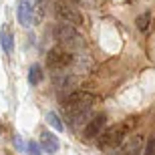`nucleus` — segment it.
<instances>
[{
    "label": "nucleus",
    "instance_id": "nucleus-9",
    "mask_svg": "<svg viewBox=\"0 0 155 155\" xmlns=\"http://www.w3.org/2000/svg\"><path fill=\"white\" fill-rule=\"evenodd\" d=\"M28 4H30V10H32V22H40L42 12H45L42 0H28Z\"/></svg>",
    "mask_w": 155,
    "mask_h": 155
},
{
    "label": "nucleus",
    "instance_id": "nucleus-13",
    "mask_svg": "<svg viewBox=\"0 0 155 155\" xmlns=\"http://www.w3.org/2000/svg\"><path fill=\"white\" fill-rule=\"evenodd\" d=\"M139 151H141V139L135 137L129 143V151H127V155H139Z\"/></svg>",
    "mask_w": 155,
    "mask_h": 155
},
{
    "label": "nucleus",
    "instance_id": "nucleus-17",
    "mask_svg": "<svg viewBox=\"0 0 155 155\" xmlns=\"http://www.w3.org/2000/svg\"><path fill=\"white\" fill-rule=\"evenodd\" d=\"M14 145H16V149H18V151H24V145H22V139L18 137V135H16V137H14Z\"/></svg>",
    "mask_w": 155,
    "mask_h": 155
},
{
    "label": "nucleus",
    "instance_id": "nucleus-5",
    "mask_svg": "<svg viewBox=\"0 0 155 155\" xmlns=\"http://www.w3.org/2000/svg\"><path fill=\"white\" fill-rule=\"evenodd\" d=\"M54 36L63 42V46L64 45H79V32H77V26H73V24L61 22L54 28Z\"/></svg>",
    "mask_w": 155,
    "mask_h": 155
},
{
    "label": "nucleus",
    "instance_id": "nucleus-10",
    "mask_svg": "<svg viewBox=\"0 0 155 155\" xmlns=\"http://www.w3.org/2000/svg\"><path fill=\"white\" fill-rule=\"evenodd\" d=\"M42 77H45L42 69H40L38 64H32L30 71H28V83L30 85H40V83H42Z\"/></svg>",
    "mask_w": 155,
    "mask_h": 155
},
{
    "label": "nucleus",
    "instance_id": "nucleus-18",
    "mask_svg": "<svg viewBox=\"0 0 155 155\" xmlns=\"http://www.w3.org/2000/svg\"><path fill=\"white\" fill-rule=\"evenodd\" d=\"M107 155H125V153H123L121 149H117V147H113V149H109V153H107Z\"/></svg>",
    "mask_w": 155,
    "mask_h": 155
},
{
    "label": "nucleus",
    "instance_id": "nucleus-6",
    "mask_svg": "<svg viewBox=\"0 0 155 155\" xmlns=\"http://www.w3.org/2000/svg\"><path fill=\"white\" fill-rule=\"evenodd\" d=\"M105 123H107V115H103V113H99L97 117H93V119L89 121V123H87L85 131H83L85 139H97L99 135L103 133Z\"/></svg>",
    "mask_w": 155,
    "mask_h": 155
},
{
    "label": "nucleus",
    "instance_id": "nucleus-11",
    "mask_svg": "<svg viewBox=\"0 0 155 155\" xmlns=\"http://www.w3.org/2000/svg\"><path fill=\"white\" fill-rule=\"evenodd\" d=\"M0 40H2V51L10 54V52H12V35H10V32H8L6 28L2 30V35H0Z\"/></svg>",
    "mask_w": 155,
    "mask_h": 155
},
{
    "label": "nucleus",
    "instance_id": "nucleus-16",
    "mask_svg": "<svg viewBox=\"0 0 155 155\" xmlns=\"http://www.w3.org/2000/svg\"><path fill=\"white\" fill-rule=\"evenodd\" d=\"M26 151H28V155H42L40 145H36L35 141H28V145H26Z\"/></svg>",
    "mask_w": 155,
    "mask_h": 155
},
{
    "label": "nucleus",
    "instance_id": "nucleus-4",
    "mask_svg": "<svg viewBox=\"0 0 155 155\" xmlns=\"http://www.w3.org/2000/svg\"><path fill=\"white\" fill-rule=\"evenodd\" d=\"M73 63V54H71L64 46H54L46 54V64L48 69H64Z\"/></svg>",
    "mask_w": 155,
    "mask_h": 155
},
{
    "label": "nucleus",
    "instance_id": "nucleus-1",
    "mask_svg": "<svg viewBox=\"0 0 155 155\" xmlns=\"http://www.w3.org/2000/svg\"><path fill=\"white\" fill-rule=\"evenodd\" d=\"M97 101H99V97H95L91 93L77 91L63 101V113L73 125H79L81 121L87 119V115L93 111Z\"/></svg>",
    "mask_w": 155,
    "mask_h": 155
},
{
    "label": "nucleus",
    "instance_id": "nucleus-7",
    "mask_svg": "<svg viewBox=\"0 0 155 155\" xmlns=\"http://www.w3.org/2000/svg\"><path fill=\"white\" fill-rule=\"evenodd\" d=\"M40 149L45 151V153H48V155L57 153V151H58V139H57V135H54V133H48V131L40 133Z\"/></svg>",
    "mask_w": 155,
    "mask_h": 155
},
{
    "label": "nucleus",
    "instance_id": "nucleus-12",
    "mask_svg": "<svg viewBox=\"0 0 155 155\" xmlns=\"http://www.w3.org/2000/svg\"><path fill=\"white\" fill-rule=\"evenodd\" d=\"M46 121H48V125L54 127L57 131H63V121L58 119L57 113H48V115H46Z\"/></svg>",
    "mask_w": 155,
    "mask_h": 155
},
{
    "label": "nucleus",
    "instance_id": "nucleus-14",
    "mask_svg": "<svg viewBox=\"0 0 155 155\" xmlns=\"http://www.w3.org/2000/svg\"><path fill=\"white\" fill-rule=\"evenodd\" d=\"M143 155H155V135H151V137H149V141L145 143Z\"/></svg>",
    "mask_w": 155,
    "mask_h": 155
},
{
    "label": "nucleus",
    "instance_id": "nucleus-8",
    "mask_svg": "<svg viewBox=\"0 0 155 155\" xmlns=\"http://www.w3.org/2000/svg\"><path fill=\"white\" fill-rule=\"evenodd\" d=\"M18 20H20L22 26L32 24V10H30L28 0H20V4H18Z\"/></svg>",
    "mask_w": 155,
    "mask_h": 155
},
{
    "label": "nucleus",
    "instance_id": "nucleus-15",
    "mask_svg": "<svg viewBox=\"0 0 155 155\" xmlns=\"http://www.w3.org/2000/svg\"><path fill=\"white\" fill-rule=\"evenodd\" d=\"M149 14L145 12V14H141V16L137 18V26H139V30H147V26H149Z\"/></svg>",
    "mask_w": 155,
    "mask_h": 155
},
{
    "label": "nucleus",
    "instance_id": "nucleus-2",
    "mask_svg": "<svg viewBox=\"0 0 155 155\" xmlns=\"http://www.w3.org/2000/svg\"><path fill=\"white\" fill-rule=\"evenodd\" d=\"M131 129V121H123V123H117V125L109 127L107 131H103L97 137V147L103 151H109L113 147H119V143L125 139V135Z\"/></svg>",
    "mask_w": 155,
    "mask_h": 155
},
{
    "label": "nucleus",
    "instance_id": "nucleus-3",
    "mask_svg": "<svg viewBox=\"0 0 155 155\" xmlns=\"http://www.w3.org/2000/svg\"><path fill=\"white\" fill-rule=\"evenodd\" d=\"M54 16L61 20V22L73 24V26H81L83 24V12L77 8L75 4H71L69 0H57L54 2Z\"/></svg>",
    "mask_w": 155,
    "mask_h": 155
}]
</instances>
